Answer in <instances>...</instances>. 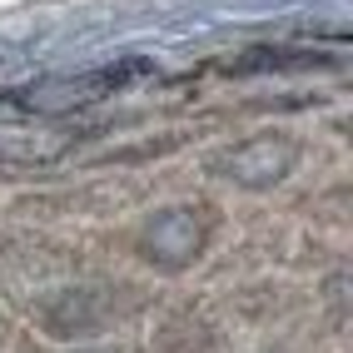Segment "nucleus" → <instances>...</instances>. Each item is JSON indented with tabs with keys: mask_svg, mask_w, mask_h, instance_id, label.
Here are the masks:
<instances>
[{
	"mask_svg": "<svg viewBox=\"0 0 353 353\" xmlns=\"http://www.w3.org/2000/svg\"><path fill=\"white\" fill-rule=\"evenodd\" d=\"M214 229H219V209H209V204H170V209H154V214L139 224L134 254L159 274H184V269H194L204 259Z\"/></svg>",
	"mask_w": 353,
	"mask_h": 353,
	"instance_id": "f257e3e1",
	"label": "nucleus"
},
{
	"mask_svg": "<svg viewBox=\"0 0 353 353\" xmlns=\"http://www.w3.org/2000/svg\"><path fill=\"white\" fill-rule=\"evenodd\" d=\"M130 303H134V294L114 289V284H65L35 303V328L60 343H80V339H95L105 328H114Z\"/></svg>",
	"mask_w": 353,
	"mask_h": 353,
	"instance_id": "f03ea898",
	"label": "nucleus"
},
{
	"mask_svg": "<svg viewBox=\"0 0 353 353\" xmlns=\"http://www.w3.org/2000/svg\"><path fill=\"white\" fill-rule=\"evenodd\" d=\"M294 164H299V145L289 134H249L209 159V174L239 184V190H274L294 174Z\"/></svg>",
	"mask_w": 353,
	"mask_h": 353,
	"instance_id": "7ed1b4c3",
	"label": "nucleus"
},
{
	"mask_svg": "<svg viewBox=\"0 0 353 353\" xmlns=\"http://www.w3.org/2000/svg\"><path fill=\"white\" fill-rule=\"evenodd\" d=\"M80 125H55V120H0V164H20V170H45V164L65 159L75 145H85Z\"/></svg>",
	"mask_w": 353,
	"mask_h": 353,
	"instance_id": "20e7f679",
	"label": "nucleus"
},
{
	"mask_svg": "<svg viewBox=\"0 0 353 353\" xmlns=\"http://www.w3.org/2000/svg\"><path fill=\"white\" fill-rule=\"evenodd\" d=\"M0 339H6V323H0Z\"/></svg>",
	"mask_w": 353,
	"mask_h": 353,
	"instance_id": "39448f33",
	"label": "nucleus"
}]
</instances>
